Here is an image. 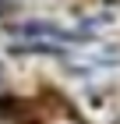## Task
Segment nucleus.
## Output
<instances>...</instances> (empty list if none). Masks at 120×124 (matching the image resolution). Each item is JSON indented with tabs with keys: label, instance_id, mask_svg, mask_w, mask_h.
<instances>
[{
	"label": "nucleus",
	"instance_id": "f257e3e1",
	"mask_svg": "<svg viewBox=\"0 0 120 124\" xmlns=\"http://www.w3.org/2000/svg\"><path fill=\"white\" fill-rule=\"evenodd\" d=\"M7 36L11 39H21V43H28V39H35V43H56V46H85L88 39L81 36L78 29H64V25H53V21H39V18H32V21H14L7 29Z\"/></svg>",
	"mask_w": 120,
	"mask_h": 124
},
{
	"label": "nucleus",
	"instance_id": "f03ea898",
	"mask_svg": "<svg viewBox=\"0 0 120 124\" xmlns=\"http://www.w3.org/2000/svg\"><path fill=\"white\" fill-rule=\"evenodd\" d=\"M117 64H120V46H99L85 57H71L64 71H71V75H106Z\"/></svg>",
	"mask_w": 120,
	"mask_h": 124
},
{
	"label": "nucleus",
	"instance_id": "7ed1b4c3",
	"mask_svg": "<svg viewBox=\"0 0 120 124\" xmlns=\"http://www.w3.org/2000/svg\"><path fill=\"white\" fill-rule=\"evenodd\" d=\"M113 21H117V14H113V11H102V14H88V18L78 25V32H81V36L92 43V36H99L102 29H110Z\"/></svg>",
	"mask_w": 120,
	"mask_h": 124
}]
</instances>
